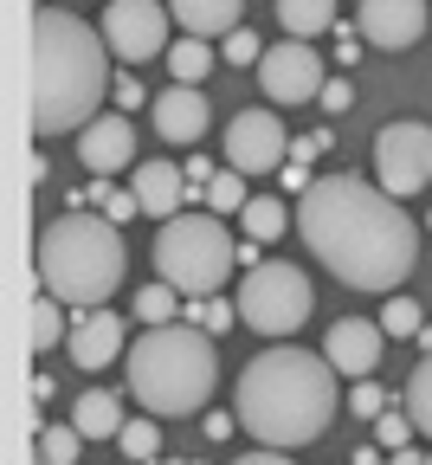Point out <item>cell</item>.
I'll return each mask as SVG.
<instances>
[{"label":"cell","mask_w":432,"mask_h":465,"mask_svg":"<svg viewBox=\"0 0 432 465\" xmlns=\"http://www.w3.org/2000/svg\"><path fill=\"white\" fill-rule=\"evenodd\" d=\"M297 232L355 291H400L419 265L407 207L381 182H361V174H323V182L303 188Z\"/></svg>","instance_id":"obj_1"},{"label":"cell","mask_w":432,"mask_h":465,"mask_svg":"<svg viewBox=\"0 0 432 465\" xmlns=\"http://www.w3.org/2000/svg\"><path fill=\"white\" fill-rule=\"evenodd\" d=\"M342 407V388H336V362L329 356H310V349H265V356H252L239 369L232 381V414L239 427L252 433L259 446H310L329 433Z\"/></svg>","instance_id":"obj_2"},{"label":"cell","mask_w":432,"mask_h":465,"mask_svg":"<svg viewBox=\"0 0 432 465\" xmlns=\"http://www.w3.org/2000/svg\"><path fill=\"white\" fill-rule=\"evenodd\" d=\"M103 33L72 7L33 14V136H78L91 116H103V91L116 84L103 65Z\"/></svg>","instance_id":"obj_3"},{"label":"cell","mask_w":432,"mask_h":465,"mask_svg":"<svg viewBox=\"0 0 432 465\" xmlns=\"http://www.w3.org/2000/svg\"><path fill=\"white\" fill-rule=\"evenodd\" d=\"M39 284L52 291V298H65L78 311H97L110 304V291L123 284V272H130V246H123V232L110 213H58L39 226Z\"/></svg>","instance_id":"obj_4"},{"label":"cell","mask_w":432,"mask_h":465,"mask_svg":"<svg viewBox=\"0 0 432 465\" xmlns=\"http://www.w3.org/2000/svg\"><path fill=\"white\" fill-rule=\"evenodd\" d=\"M123 375H130L142 414H201L220 381L213 336L194 323H149L123 356Z\"/></svg>","instance_id":"obj_5"},{"label":"cell","mask_w":432,"mask_h":465,"mask_svg":"<svg viewBox=\"0 0 432 465\" xmlns=\"http://www.w3.org/2000/svg\"><path fill=\"white\" fill-rule=\"evenodd\" d=\"M232 265H239V246L220 226V213H188L181 207L174 220H162V232H155V278H168L181 298H213V291L232 278Z\"/></svg>","instance_id":"obj_6"},{"label":"cell","mask_w":432,"mask_h":465,"mask_svg":"<svg viewBox=\"0 0 432 465\" xmlns=\"http://www.w3.org/2000/svg\"><path fill=\"white\" fill-rule=\"evenodd\" d=\"M317 311V291L303 278V265L290 259H259L239 284V317L252 323L259 336H297Z\"/></svg>","instance_id":"obj_7"},{"label":"cell","mask_w":432,"mask_h":465,"mask_svg":"<svg viewBox=\"0 0 432 465\" xmlns=\"http://www.w3.org/2000/svg\"><path fill=\"white\" fill-rule=\"evenodd\" d=\"M375 182H381L394 201H407V194H419V188L432 182V130H426V124L400 116V124H388V130L375 136Z\"/></svg>","instance_id":"obj_8"},{"label":"cell","mask_w":432,"mask_h":465,"mask_svg":"<svg viewBox=\"0 0 432 465\" xmlns=\"http://www.w3.org/2000/svg\"><path fill=\"white\" fill-rule=\"evenodd\" d=\"M168 7L162 0H110L103 7V39L123 65H149V58H168Z\"/></svg>","instance_id":"obj_9"},{"label":"cell","mask_w":432,"mask_h":465,"mask_svg":"<svg viewBox=\"0 0 432 465\" xmlns=\"http://www.w3.org/2000/svg\"><path fill=\"white\" fill-rule=\"evenodd\" d=\"M323 52H310V39H284V45H265L259 58V91L271 104H310L323 97Z\"/></svg>","instance_id":"obj_10"},{"label":"cell","mask_w":432,"mask_h":465,"mask_svg":"<svg viewBox=\"0 0 432 465\" xmlns=\"http://www.w3.org/2000/svg\"><path fill=\"white\" fill-rule=\"evenodd\" d=\"M290 162V136L278 124V110H239L226 124V168L239 174H271Z\"/></svg>","instance_id":"obj_11"},{"label":"cell","mask_w":432,"mask_h":465,"mask_svg":"<svg viewBox=\"0 0 432 465\" xmlns=\"http://www.w3.org/2000/svg\"><path fill=\"white\" fill-rule=\"evenodd\" d=\"M381 349H388V330L368 323V317H342L323 336V356L336 362V375H355V381H368V375L381 369Z\"/></svg>","instance_id":"obj_12"},{"label":"cell","mask_w":432,"mask_h":465,"mask_svg":"<svg viewBox=\"0 0 432 465\" xmlns=\"http://www.w3.org/2000/svg\"><path fill=\"white\" fill-rule=\"evenodd\" d=\"M78 162L91 174H116V168H136V124L123 110L110 116H91V124L78 130Z\"/></svg>","instance_id":"obj_13"},{"label":"cell","mask_w":432,"mask_h":465,"mask_svg":"<svg viewBox=\"0 0 432 465\" xmlns=\"http://www.w3.org/2000/svg\"><path fill=\"white\" fill-rule=\"evenodd\" d=\"M149 116H155V136L162 143H201L207 124H213V104H207L201 84H168V91H155Z\"/></svg>","instance_id":"obj_14"},{"label":"cell","mask_w":432,"mask_h":465,"mask_svg":"<svg viewBox=\"0 0 432 465\" xmlns=\"http://www.w3.org/2000/svg\"><path fill=\"white\" fill-rule=\"evenodd\" d=\"M65 349H72V362L84 369V375H97L103 362H123L130 356V336H123V317L116 311H84L78 323H72V336H65Z\"/></svg>","instance_id":"obj_15"},{"label":"cell","mask_w":432,"mask_h":465,"mask_svg":"<svg viewBox=\"0 0 432 465\" xmlns=\"http://www.w3.org/2000/svg\"><path fill=\"white\" fill-rule=\"evenodd\" d=\"M361 7V39L381 52H407L426 33V0H355Z\"/></svg>","instance_id":"obj_16"},{"label":"cell","mask_w":432,"mask_h":465,"mask_svg":"<svg viewBox=\"0 0 432 465\" xmlns=\"http://www.w3.org/2000/svg\"><path fill=\"white\" fill-rule=\"evenodd\" d=\"M130 188H136L149 220H174L181 207H188V168H174L168 155H149V162L130 168Z\"/></svg>","instance_id":"obj_17"},{"label":"cell","mask_w":432,"mask_h":465,"mask_svg":"<svg viewBox=\"0 0 432 465\" xmlns=\"http://www.w3.org/2000/svg\"><path fill=\"white\" fill-rule=\"evenodd\" d=\"M168 14L194 39H226V33L245 26V0H168Z\"/></svg>","instance_id":"obj_18"},{"label":"cell","mask_w":432,"mask_h":465,"mask_svg":"<svg viewBox=\"0 0 432 465\" xmlns=\"http://www.w3.org/2000/svg\"><path fill=\"white\" fill-rule=\"evenodd\" d=\"M72 427H78L84 440H116V433H123V407H116V394H110V388H84L78 407H72Z\"/></svg>","instance_id":"obj_19"},{"label":"cell","mask_w":432,"mask_h":465,"mask_svg":"<svg viewBox=\"0 0 432 465\" xmlns=\"http://www.w3.org/2000/svg\"><path fill=\"white\" fill-rule=\"evenodd\" d=\"M239 226H245V240H259V246H271V240H284V232H290V201L252 194V201L239 207Z\"/></svg>","instance_id":"obj_20"},{"label":"cell","mask_w":432,"mask_h":465,"mask_svg":"<svg viewBox=\"0 0 432 465\" xmlns=\"http://www.w3.org/2000/svg\"><path fill=\"white\" fill-rule=\"evenodd\" d=\"M278 20L290 39H317V33H336V0H278Z\"/></svg>","instance_id":"obj_21"},{"label":"cell","mask_w":432,"mask_h":465,"mask_svg":"<svg viewBox=\"0 0 432 465\" xmlns=\"http://www.w3.org/2000/svg\"><path fill=\"white\" fill-rule=\"evenodd\" d=\"M58 336H72V330H65V298H52V291H45V298L33 304V323H26V342H33V356H45V349H52Z\"/></svg>","instance_id":"obj_22"},{"label":"cell","mask_w":432,"mask_h":465,"mask_svg":"<svg viewBox=\"0 0 432 465\" xmlns=\"http://www.w3.org/2000/svg\"><path fill=\"white\" fill-rule=\"evenodd\" d=\"M168 72H174V84H201L207 72H213V52H207V39H174L168 45Z\"/></svg>","instance_id":"obj_23"},{"label":"cell","mask_w":432,"mask_h":465,"mask_svg":"<svg viewBox=\"0 0 432 465\" xmlns=\"http://www.w3.org/2000/svg\"><path fill=\"white\" fill-rule=\"evenodd\" d=\"M78 207H103V213H110L116 226L142 213V201H136V188H110V174H97V182L84 188V201H78Z\"/></svg>","instance_id":"obj_24"},{"label":"cell","mask_w":432,"mask_h":465,"mask_svg":"<svg viewBox=\"0 0 432 465\" xmlns=\"http://www.w3.org/2000/svg\"><path fill=\"white\" fill-rule=\"evenodd\" d=\"M181 311H188V304H181V291H174L168 278H155V284L136 291V317H142V323H174Z\"/></svg>","instance_id":"obj_25"},{"label":"cell","mask_w":432,"mask_h":465,"mask_svg":"<svg viewBox=\"0 0 432 465\" xmlns=\"http://www.w3.org/2000/svg\"><path fill=\"white\" fill-rule=\"evenodd\" d=\"M116 446H123V459H136V465H149V459L162 452V420H155V414H142V420H123Z\"/></svg>","instance_id":"obj_26"},{"label":"cell","mask_w":432,"mask_h":465,"mask_svg":"<svg viewBox=\"0 0 432 465\" xmlns=\"http://www.w3.org/2000/svg\"><path fill=\"white\" fill-rule=\"evenodd\" d=\"M181 317H188L194 330H207V336H220V330L245 323V317H239V298H232V304H226V298H188V311H181Z\"/></svg>","instance_id":"obj_27"},{"label":"cell","mask_w":432,"mask_h":465,"mask_svg":"<svg viewBox=\"0 0 432 465\" xmlns=\"http://www.w3.org/2000/svg\"><path fill=\"white\" fill-rule=\"evenodd\" d=\"M245 182H252V174H239V168H220L213 182H207V207H213V213H239L245 201H252V194H245Z\"/></svg>","instance_id":"obj_28"},{"label":"cell","mask_w":432,"mask_h":465,"mask_svg":"<svg viewBox=\"0 0 432 465\" xmlns=\"http://www.w3.org/2000/svg\"><path fill=\"white\" fill-rule=\"evenodd\" d=\"M78 440H84L78 427H52L45 420L39 427V465H78Z\"/></svg>","instance_id":"obj_29"},{"label":"cell","mask_w":432,"mask_h":465,"mask_svg":"<svg viewBox=\"0 0 432 465\" xmlns=\"http://www.w3.org/2000/svg\"><path fill=\"white\" fill-rule=\"evenodd\" d=\"M407 414H413V427L432 440V356L413 369V381H407Z\"/></svg>","instance_id":"obj_30"},{"label":"cell","mask_w":432,"mask_h":465,"mask_svg":"<svg viewBox=\"0 0 432 465\" xmlns=\"http://www.w3.org/2000/svg\"><path fill=\"white\" fill-rule=\"evenodd\" d=\"M419 311H426L419 298H400V291H394V298H388V311H381V330H388V336H413V330L426 323Z\"/></svg>","instance_id":"obj_31"},{"label":"cell","mask_w":432,"mask_h":465,"mask_svg":"<svg viewBox=\"0 0 432 465\" xmlns=\"http://www.w3.org/2000/svg\"><path fill=\"white\" fill-rule=\"evenodd\" d=\"M413 414H381L375 420V440H381V452H400V446H413Z\"/></svg>","instance_id":"obj_32"},{"label":"cell","mask_w":432,"mask_h":465,"mask_svg":"<svg viewBox=\"0 0 432 465\" xmlns=\"http://www.w3.org/2000/svg\"><path fill=\"white\" fill-rule=\"evenodd\" d=\"M226 65H259V58H265V45H259V33L252 26H239V33H226Z\"/></svg>","instance_id":"obj_33"},{"label":"cell","mask_w":432,"mask_h":465,"mask_svg":"<svg viewBox=\"0 0 432 465\" xmlns=\"http://www.w3.org/2000/svg\"><path fill=\"white\" fill-rule=\"evenodd\" d=\"M349 407H355L361 420H381V414H388V394H381V381H375V375H368V381H355Z\"/></svg>","instance_id":"obj_34"},{"label":"cell","mask_w":432,"mask_h":465,"mask_svg":"<svg viewBox=\"0 0 432 465\" xmlns=\"http://www.w3.org/2000/svg\"><path fill=\"white\" fill-rule=\"evenodd\" d=\"M110 97H116V104H123V116H130V110H142V104H149V97H142V84H136V78H116V84H110Z\"/></svg>","instance_id":"obj_35"},{"label":"cell","mask_w":432,"mask_h":465,"mask_svg":"<svg viewBox=\"0 0 432 465\" xmlns=\"http://www.w3.org/2000/svg\"><path fill=\"white\" fill-rule=\"evenodd\" d=\"M349 104H355L349 78H329V84H323V110H349Z\"/></svg>","instance_id":"obj_36"},{"label":"cell","mask_w":432,"mask_h":465,"mask_svg":"<svg viewBox=\"0 0 432 465\" xmlns=\"http://www.w3.org/2000/svg\"><path fill=\"white\" fill-rule=\"evenodd\" d=\"M232 465H290L278 446H259V452H245V459H232Z\"/></svg>","instance_id":"obj_37"},{"label":"cell","mask_w":432,"mask_h":465,"mask_svg":"<svg viewBox=\"0 0 432 465\" xmlns=\"http://www.w3.org/2000/svg\"><path fill=\"white\" fill-rule=\"evenodd\" d=\"M239 427V414H207V440H226Z\"/></svg>","instance_id":"obj_38"},{"label":"cell","mask_w":432,"mask_h":465,"mask_svg":"<svg viewBox=\"0 0 432 465\" xmlns=\"http://www.w3.org/2000/svg\"><path fill=\"white\" fill-rule=\"evenodd\" d=\"M336 58H342V65H355V58H361V39H355V33H342V39H336Z\"/></svg>","instance_id":"obj_39"},{"label":"cell","mask_w":432,"mask_h":465,"mask_svg":"<svg viewBox=\"0 0 432 465\" xmlns=\"http://www.w3.org/2000/svg\"><path fill=\"white\" fill-rule=\"evenodd\" d=\"M388 465H426V452H413V446H400V452H388Z\"/></svg>","instance_id":"obj_40"},{"label":"cell","mask_w":432,"mask_h":465,"mask_svg":"<svg viewBox=\"0 0 432 465\" xmlns=\"http://www.w3.org/2000/svg\"><path fill=\"white\" fill-rule=\"evenodd\" d=\"M349 465H388V459H381V452H375V446H361V452H355V459H349Z\"/></svg>","instance_id":"obj_41"},{"label":"cell","mask_w":432,"mask_h":465,"mask_svg":"<svg viewBox=\"0 0 432 465\" xmlns=\"http://www.w3.org/2000/svg\"><path fill=\"white\" fill-rule=\"evenodd\" d=\"M426 232H432V213H426Z\"/></svg>","instance_id":"obj_42"},{"label":"cell","mask_w":432,"mask_h":465,"mask_svg":"<svg viewBox=\"0 0 432 465\" xmlns=\"http://www.w3.org/2000/svg\"><path fill=\"white\" fill-rule=\"evenodd\" d=\"M426 465H432V452H426Z\"/></svg>","instance_id":"obj_43"},{"label":"cell","mask_w":432,"mask_h":465,"mask_svg":"<svg viewBox=\"0 0 432 465\" xmlns=\"http://www.w3.org/2000/svg\"><path fill=\"white\" fill-rule=\"evenodd\" d=\"M130 465H136V459H130Z\"/></svg>","instance_id":"obj_44"}]
</instances>
